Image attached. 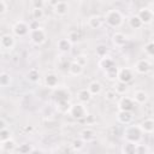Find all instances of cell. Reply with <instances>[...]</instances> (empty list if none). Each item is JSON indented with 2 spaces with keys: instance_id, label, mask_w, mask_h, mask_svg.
I'll list each match as a JSON object with an SVG mask.
<instances>
[{
  "instance_id": "d6a6232c",
  "label": "cell",
  "mask_w": 154,
  "mask_h": 154,
  "mask_svg": "<svg viewBox=\"0 0 154 154\" xmlns=\"http://www.w3.org/2000/svg\"><path fill=\"white\" fill-rule=\"evenodd\" d=\"M95 53H96L97 57L102 58V57L107 55V53H108V48H107L106 45H97V46L95 47Z\"/></svg>"
},
{
  "instance_id": "d6986e66",
  "label": "cell",
  "mask_w": 154,
  "mask_h": 154,
  "mask_svg": "<svg viewBox=\"0 0 154 154\" xmlns=\"http://www.w3.org/2000/svg\"><path fill=\"white\" fill-rule=\"evenodd\" d=\"M128 38H126V35H124L123 32L120 31H116L113 35H112V42L116 47H123L125 46Z\"/></svg>"
},
{
  "instance_id": "ac0fdd59",
  "label": "cell",
  "mask_w": 154,
  "mask_h": 154,
  "mask_svg": "<svg viewBox=\"0 0 154 154\" xmlns=\"http://www.w3.org/2000/svg\"><path fill=\"white\" fill-rule=\"evenodd\" d=\"M131 99L134 100L135 103L143 105V103H146V102L148 101V94H147V91H144V90H135Z\"/></svg>"
},
{
  "instance_id": "7a4b0ae2",
  "label": "cell",
  "mask_w": 154,
  "mask_h": 154,
  "mask_svg": "<svg viewBox=\"0 0 154 154\" xmlns=\"http://www.w3.org/2000/svg\"><path fill=\"white\" fill-rule=\"evenodd\" d=\"M123 135H124L125 142H131V143L137 144V143H141L143 134H142L141 129L138 128V124L137 125L132 124V125H126Z\"/></svg>"
},
{
  "instance_id": "f546056e",
  "label": "cell",
  "mask_w": 154,
  "mask_h": 154,
  "mask_svg": "<svg viewBox=\"0 0 154 154\" xmlns=\"http://www.w3.org/2000/svg\"><path fill=\"white\" fill-rule=\"evenodd\" d=\"M135 149H136V144L131 143V142H125L122 147V153L123 154H135Z\"/></svg>"
},
{
  "instance_id": "5b68a950",
  "label": "cell",
  "mask_w": 154,
  "mask_h": 154,
  "mask_svg": "<svg viewBox=\"0 0 154 154\" xmlns=\"http://www.w3.org/2000/svg\"><path fill=\"white\" fill-rule=\"evenodd\" d=\"M29 31H30L29 23H26L25 20H17L12 26V32L17 37H24L29 35Z\"/></svg>"
},
{
  "instance_id": "d4e9b609",
  "label": "cell",
  "mask_w": 154,
  "mask_h": 154,
  "mask_svg": "<svg viewBox=\"0 0 154 154\" xmlns=\"http://www.w3.org/2000/svg\"><path fill=\"white\" fill-rule=\"evenodd\" d=\"M114 65V60L107 54V55H105V57H102V58H100V60H99V66L105 71V70H107L108 67H111V66H113Z\"/></svg>"
},
{
  "instance_id": "83f0119b",
  "label": "cell",
  "mask_w": 154,
  "mask_h": 154,
  "mask_svg": "<svg viewBox=\"0 0 154 154\" xmlns=\"http://www.w3.org/2000/svg\"><path fill=\"white\" fill-rule=\"evenodd\" d=\"M26 78H28V81H30V82H32V83L38 82V79H40V72H38V70L35 69V67L30 69V70L26 72Z\"/></svg>"
},
{
  "instance_id": "4316f807",
  "label": "cell",
  "mask_w": 154,
  "mask_h": 154,
  "mask_svg": "<svg viewBox=\"0 0 154 154\" xmlns=\"http://www.w3.org/2000/svg\"><path fill=\"white\" fill-rule=\"evenodd\" d=\"M66 38L71 42V45H73V43H77V42L81 41L82 35H81L79 30H71V31L67 34V37H66Z\"/></svg>"
},
{
  "instance_id": "ffe728a7",
  "label": "cell",
  "mask_w": 154,
  "mask_h": 154,
  "mask_svg": "<svg viewBox=\"0 0 154 154\" xmlns=\"http://www.w3.org/2000/svg\"><path fill=\"white\" fill-rule=\"evenodd\" d=\"M71 47H72V45H71V42H70L66 37L59 38V40L57 41V48H58V51L61 52V53H67V52H70V51H71Z\"/></svg>"
},
{
  "instance_id": "f6af8a7d",
  "label": "cell",
  "mask_w": 154,
  "mask_h": 154,
  "mask_svg": "<svg viewBox=\"0 0 154 154\" xmlns=\"http://www.w3.org/2000/svg\"><path fill=\"white\" fill-rule=\"evenodd\" d=\"M6 128V122L2 119V118H0V130H2V129H5Z\"/></svg>"
},
{
  "instance_id": "1f68e13d",
  "label": "cell",
  "mask_w": 154,
  "mask_h": 154,
  "mask_svg": "<svg viewBox=\"0 0 154 154\" xmlns=\"http://www.w3.org/2000/svg\"><path fill=\"white\" fill-rule=\"evenodd\" d=\"M10 83H11V76H10V73L1 72L0 73V88L1 87H7V85H10Z\"/></svg>"
},
{
  "instance_id": "5bb4252c",
  "label": "cell",
  "mask_w": 154,
  "mask_h": 154,
  "mask_svg": "<svg viewBox=\"0 0 154 154\" xmlns=\"http://www.w3.org/2000/svg\"><path fill=\"white\" fill-rule=\"evenodd\" d=\"M134 119V113L130 111H118L117 120L123 125H130Z\"/></svg>"
},
{
  "instance_id": "f1b7e54d",
  "label": "cell",
  "mask_w": 154,
  "mask_h": 154,
  "mask_svg": "<svg viewBox=\"0 0 154 154\" xmlns=\"http://www.w3.org/2000/svg\"><path fill=\"white\" fill-rule=\"evenodd\" d=\"M112 89L116 91L117 95H125V93L128 91V84L117 81L116 84H114V87H113Z\"/></svg>"
},
{
  "instance_id": "ba28073f",
  "label": "cell",
  "mask_w": 154,
  "mask_h": 154,
  "mask_svg": "<svg viewBox=\"0 0 154 154\" xmlns=\"http://www.w3.org/2000/svg\"><path fill=\"white\" fill-rule=\"evenodd\" d=\"M136 73L140 75H147L152 70V63L148 59H140L135 63V66L132 69Z\"/></svg>"
},
{
  "instance_id": "3957f363",
  "label": "cell",
  "mask_w": 154,
  "mask_h": 154,
  "mask_svg": "<svg viewBox=\"0 0 154 154\" xmlns=\"http://www.w3.org/2000/svg\"><path fill=\"white\" fill-rule=\"evenodd\" d=\"M69 114L73 118V119H77V120H82V119H85L87 116H89V112L85 107L84 103H81V102H77V103H73L71 105L70 109H69Z\"/></svg>"
},
{
  "instance_id": "bcb514c9",
  "label": "cell",
  "mask_w": 154,
  "mask_h": 154,
  "mask_svg": "<svg viewBox=\"0 0 154 154\" xmlns=\"http://www.w3.org/2000/svg\"><path fill=\"white\" fill-rule=\"evenodd\" d=\"M29 154H42V153H41L38 149H34V148H32V150H31Z\"/></svg>"
},
{
  "instance_id": "60d3db41",
  "label": "cell",
  "mask_w": 154,
  "mask_h": 154,
  "mask_svg": "<svg viewBox=\"0 0 154 154\" xmlns=\"http://www.w3.org/2000/svg\"><path fill=\"white\" fill-rule=\"evenodd\" d=\"M73 61H76V63H77L78 65H81L82 67H84V66L88 64V58H87L85 55L81 54V55H77V57H76V59H75Z\"/></svg>"
},
{
  "instance_id": "74e56055",
  "label": "cell",
  "mask_w": 154,
  "mask_h": 154,
  "mask_svg": "<svg viewBox=\"0 0 154 154\" xmlns=\"http://www.w3.org/2000/svg\"><path fill=\"white\" fill-rule=\"evenodd\" d=\"M144 53L148 55V57H153V54H154V42L150 40V41H148L146 45H144Z\"/></svg>"
},
{
  "instance_id": "ab89813d",
  "label": "cell",
  "mask_w": 154,
  "mask_h": 154,
  "mask_svg": "<svg viewBox=\"0 0 154 154\" xmlns=\"http://www.w3.org/2000/svg\"><path fill=\"white\" fill-rule=\"evenodd\" d=\"M117 94H116V91L111 88V89H108V90H106V93H105V99L107 100V101H114L116 99H117Z\"/></svg>"
},
{
  "instance_id": "52a82bcc",
  "label": "cell",
  "mask_w": 154,
  "mask_h": 154,
  "mask_svg": "<svg viewBox=\"0 0 154 154\" xmlns=\"http://www.w3.org/2000/svg\"><path fill=\"white\" fill-rule=\"evenodd\" d=\"M137 17L140 18V20L142 22V24H150L153 22V18H154V12L150 7H141L138 10V13H137Z\"/></svg>"
},
{
  "instance_id": "603a6c76",
  "label": "cell",
  "mask_w": 154,
  "mask_h": 154,
  "mask_svg": "<svg viewBox=\"0 0 154 154\" xmlns=\"http://www.w3.org/2000/svg\"><path fill=\"white\" fill-rule=\"evenodd\" d=\"M91 99V95L90 93L88 91L87 88H83V89H79L77 91V100L81 102V103H88Z\"/></svg>"
},
{
  "instance_id": "836d02e7",
  "label": "cell",
  "mask_w": 154,
  "mask_h": 154,
  "mask_svg": "<svg viewBox=\"0 0 154 154\" xmlns=\"http://www.w3.org/2000/svg\"><path fill=\"white\" fill-rule=\"evenodd\" d=\"M71 105L69 101H63V102H57V108L60 113H69Z\"/></svg>"
},
{
  "instance_id": "7402d4cb",
  "label": "cell",
  "mask_w": 154,
  "mask_h": 154,
  "mask_svg": "<svg viewBox=\"0 0 154 154\" xmlns=\"http://www.w3.org/2000/svg\"><path fill=\"white\" fill-rule=\"evenodd\" d=\"M87 89H88V91L90 93L91 96L93 95H99L102 91V84L100 82H97V81H93V82L89 83V85H88Z\"/></svg>"
},
{
  "instance_id": "30bf717a",
  "label": "cell",
  "mask_w": 154,
  "mask_h": 154,
  "mask_svg": "<svg viewBox=\"0 0 154 154\" xmlns=\"http://www.w3.org/2000/svg\"><path fill=\"white\" fill-rule=\"evenodd\" d=\"M16 45V40H14V36L11 35V34H4L1 37H0V47L2 49H6V51H10Z\"/></svg>"
},
{
  "instance_id": "7bdbcfd3",
  "label": "cell",
  "mask_w": 154,
  "mask_h": 154,
  "mask_svg": "<svg viewBox=\"0 0 154 154\" xmlns=\"http://www.w3.org/2000/svg\"><path fill=\"white\" fill-rule=\"evenodd\" d=\"M7 8H8V5L6 1L4 0H0V14H4L7 12Z\"/></svg>"
},
{
  "instance_id": "2e32d148",
  "label": "cell",
  "mask_w": 154,
  "mask_h": 154,
  "mask_svg": "<svg viewBox=\"0 0 154 154\" xmlns=\"http://www.w3.org/2000/svg\"><path fill=\"white\" fill-rule=\"evenodd\" d=\"M138 128L141 129L142 134H153L154 131V120L153 118H146L140 124Z\"/></svg>"
},
{
  "instance_id": "4dcf8cb0",
  "label": "cell",
  "mask_w": 154,
  "mask_h": 154,
  "mask_svg": "<svg viewBox=\"0 0 154 154\" xmlns=\"http://www.w3.org/2000/svg\"><path fill=\"white\" fill-rule=\"evenodd\" d=\"M31 17H32V20H41L43 17H45V12H43V8H34L32 7V11H31Z\"/></svg>"
},
{
  "instance_id": "b9f144b4",
  "label": "cell",
  "mask_w": 154,
  "mask_h": 154,
  "mask_svg": "<svg viewBox=\"0 0 154 154\" xmlns=\"http://www.w3.org/2000/svg\"><path fill=\"white\" fill-rule=\"evenodd\" d=\"M83 141L81 140V138H75L73 141H72V148L75 149V150H81L82 148H83Z\"/></svg>"
},
{
  "instance_id": "484cf974",
  "label": "cell",
  "mask_w": 154,
  "mask_h": 154,
  "mask_svg": "<svg viewBox=\"0 0 154 154\" xmlns=\"http://www.w3.org/2000/svg\"><path fill=\"white\" fill-rule=\"evenodd\" d=\"M128 23H129V26L131 28V29H141L142 26H143V24H142V22L140 20V18L137 17V14H134V16H131L129 19H128Z\"/></svg>"
},
{
  "instance_id": "f35d334b",
  "label": "cell",
  "mask_w": 154,
  "mask_h": 154,
  "mask_svg": "<svg viewBox=\"0 0 154 154\" xmlns=\"http://www.w3.org/2000/svg\"><path fill=\"white\" fill-rule=\"evenodd\" d=\"M135 154H149V149L146 144L142 143H137L136 144V149H135Z\"/></svg>"
},
{
  "instance_id": "6da1fadb",
  "label": "cell",
  "mask_w": 154,
  "mask_h": 154,
  "mask_svg": "<svg viewBox=\"0 0 154 154\" xmlns=\"http://www.w3.org/2000/svg\"><path fill=\"white\" fill-rule=\"evenodd\" d=\"M102 17H103L105 23H107V25L111 28H119V26H122V24L124 22V17H123L122 12L116 8L108 10L105 13V16H102Z\"/></svg>"
},
{
  "instance_id": "ee69618b",
  "label": "cell",
  "mask_w": 154,
  "mask_h": 154,
  "mask_svg": "<svg viewBox=\"0 0 154 154\" xmlns=\"http://www.w3.org/2000/svg\"><path fill=\"white\" fill-rule=\"evenodd\" d=\"M32 5H34V8H43L45 2L43 1H34Z\"/></svg>"
},
{
  "instance_id": "9a60e30c",
  "label": "cell",
  "mask_w": 154,
  "mask_h": 154,
  "mask_svg": "<svg viewBox=\"0 0 154 154\" xmlns=\"http://www.w3.org/2000/svg\"><path fill=\"white\" fill-rule=\"evenodd\" d=\"M43 82H45V85L48 87V88H52V89H55L59 87V78L55 73L53 72H49L43 78Z\"/></svg>"
},
{
  "instance_id": "8d00e7d4",
  "label": "cell",
  "mask_w": 154,
  "mask_h": 154,
  "mask_svg": "<svg viewBox=\"0 0 154 154\" xmlns=\"http://www.w3.org/2000/svg\"><path fill=\"white\" fill-rule=\"evenodd\" d=\"M8 140H11V131L7 128L0 130V143H4Z\"/></svg>"
},
{
  "instance_id": "e0dca14e",
  "label": "cell",
  "mask_w": 154,
  "mask_h": 154,
  "mask_svg": "<svg viewBox=\"0 0 154 154\" xmlns=\"http://www.w3.org/2000/svg\"><path fill=\"white\" fill-rule=\"evenodd\" d=\"M79 138L83 142H93L96 138V132L94 129L91 128H84L81 132H79Z\"/></svg>"
},
{
  "instance_id": "4fadbf2b",
  "label": "cell",
  "mask_w": 154,
  "mask_h": 154,
  "mask_svg": "<svg viewBox=\"0 0 154 154\" xmlns=\"http://www.w3.org/2000/svg\"><path fill=\"white\" fill-rule=\"evenodd\" d=\"M105 20H103V17L100 16V14H91L90 17H88L87 19V24L89 28L91 29H100L102 25H103Z\"/></svg>"
},
{
  "instance_id": "8992f818",
  "label": "cell",
  "mask_w": 154,
  "mask_h": 154,
  "mask_svg": "<svg viewBox=\"0 0 154 154\" xmlns=\"http://www.w3.org/2000/svg\"><path fill=\"white\" fill-rule=\"evenodd\" d=\"M134 77H135V71L131 67H122L118 70V77H117L118 82L128 84L134 79Z\"/></svg>"
},
{
  "instance_id": "7c38bea8",
  "label": "cell",
  "mask_w": 154,
  "mask_h": 154,
  "mask_svg": "<svg viewBox=\"0 0 154 154\" xmlns=\"http://www.w3.org/2000/svg\"><path fill=\"white\" fill-rule=\"evenodd\" d=\"M134 107H135V102L130 96H122L120 100L118 101L119 111H130V112H132Z\"/></svg>"
},
{
  "instance_id": "277c9868",
  "label": "cell",
  "mask_w": 154,
  "mask_h": 154,
  "mask_svg": "<svg viewBox=\"0 0 154 154\" xmlns=\"http://www.w3.org/2000/svg\"><path fill=\"white\" fill-rule=\"evenodd\" d=\"M29 38H30L31 43H34L36 46H41L47 40V32L43 28L38 26V28L32 29V30L29 31Z\"/></svg>"
},
{
  "instance_id": "9c48e42d",
  "label": "cell",
  "mask_w": 154,
  "mask_h": 154,
  "mask_svg": "<svg viewBox=\"0 0 154 154\" xmlns=\"http://www.w3.org/2000/svg\"><path fill=\"white\" fill-rule=\"evenodd\" d=\"M54 99L57 102H63V101H70L71 99V93L67 88L65 87H58L55 88L54 91Z\"/></svg>"
},
{
  "instance_id": "c3c4849f",
  "label": "cell",
  "mask_w": 154,
  "mask_h": 154,
  "mask_svg": "<svg viewBox=\"0 0 154 154\" xmlns=\"http://www.w3.org/2000/svg\"><path fill=\"white\" fill-rule=\"evenodd\" d=\"M0 89H1V88H0Z\"/></svg>"
},
{
  "instance_id": "44dd1931",
  "label": "cell",
  "mask_w": 154,
  "mask_h": 154,
  "mask_svg": "<svg viewBox=\"0 0 154 154\" xmlns=\"http://www.w3.org/2000/svg\"><path fill=\"white\" fill-rule=\"evenodd\" d=\"M118 67L116 66V64L113 65V66H111V67H108L107 70H105L103 71V73H105V77L108 79V81H112V82H116L117 81V77H118Z\"/></svg>"
},
{
  "instance_id": "e575fe53",
  "label": "cell",
  "mask_w": 154,
  "mask_h": 154,
  "mask_svg": "<svg viewBox=\"0 0 154 154\" xmlns=\"http://www.w3.org/2000/svg\"><path fill=\"white\" fill-rule=\"evenodd\" d=\"M17 150H18L19 154H29V153L32 150V147H31V144H29V143H22V144L18 146Z\"/></svg>"
},
{
  "instance_id": "cb8c5ba5",
  "label": "cell",
  "mask_w": 154,
  "mask_h": 154,
  "mask_svg": "<svg viewBox=\"0 0 154 154\" xmlns=\"http://www.w3.org/2000/svg\"><path fill=\"white\" fill-rule=\"evenodd\" d=\"M83 69H84V67H82L81 65H78L76 61H71V63H70V65H69V69H67V71H69V73H70L71 76H75V77H77V76L82 75V72H83Z\"/></svg>"
},
{
  "instance_id": "7dc6e473",
  "label": "cell",
  "mask_w": 154,
  "mask_h": 154,
  "mask_svg": "<svg viewBox=\"0 0 154 154\" xmlns=\"http://www.w3.org/2000/svg\"><path fill=\"white\" fill-rule=\"evenodd\" d=\"M0 149H1V143H0Z\"/></svg>"
},
{
  "instance_id": "d590c367",
  "label": "cell",
  "mask_w": 154,
  "mask_h": 154,
  "mask_svg": "<svg viewBox=\"0 0 154 154\" xmlns=\"http://www.w3.org/2000/svg\"><path fill=\"white\" fill-rule=\"evenodd\" d=\"M14 148H16V143H14V141L12 138L6 141V142H4V143H1V149L6 150V152H12Z\"/></svg>"
},
{
  "instance_id": "8fae6325",
  "label": "cell",
  "mask_w": 154,
  "mask_h": 154,
  "mask_svg": "<svg viewBox=\"0 0 154 154\" xmlns=\"http://www.w3.org/2000/svg\"><path fill=\"white\" fill-rule=\"evenodd\" d=\"M69 10H70V6L66 1H57L53 5V12L59 17L66 16L69 13Z\"/></svg>"
}]
</instances>
